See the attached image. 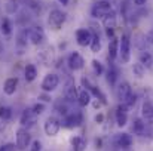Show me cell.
<instances>
[{
	"label": "cell",
	"instance_id": "d590c367",
	"mask_svg": "<svg viewBox=\"0 0 153 151\" xmlns=\"http://www.w3.org/2000/svg\"><path fill=\"white\" fill-rule=\"evenodd\" d=\"M80 82H82V86H83L86 91H89V89L92 88V83L89 82V79H88V77H82V80H80Z\"/></svg>",
	"mask_w": 153,
	"mask_h": 151
},
{
	"label": "cell",
	"instance_id": "7bdbcfd3",
	"mask_svg": "<svg viewBox=\"0 0 153 151\" xmlns=\"http://www.w3.org/2000/svg\"><path fill=\"white\" fill-rule=\"evenodd\" d=\"M58 1H59V3H61V4H62V6H67V4H68V1H70V0H58Z\"/></svg>",
	"mask_w": 153,
	"mask_h": 151
},
{
	"label": "cell",
	"instance_id": "277c9868",
	"mask_svg": "<svg viewBox=\"0 0 153 151\" xmlns=\"http://www.w3.org/2000/svg\"><path fill=\"white\" fill-rule=\"evenodd\" d=\"M37 117H39V114L33 110V107H30V108H25V110L22 111L21 119H19V123H21L22 127L30 129V127H33V126L37 123Z\"/></svg>",
	"mask_w": 153,
	"mask_h": 151
},
{
	"label": "cell",
	"instance_id": "74e56055",
	"mask_svg": "<svg viewBox=\"0 0 153 151\" xmlns=\"http://www.w3.org/2000/svg\"><path fill=\"white\" fill-rule=\"evenodd\" d=\"M7 122L9 120H6V119H3V117H0V133L6 129V126H7Z\"/></svg>",
	"mask_w": 153,
	"mask_h": 151
},
{
	"label": "cell",
	"instance_id": "9c48e42d",
	"mask_svg": "<svg viewBox=\"0 0 153 151\" xmlns=\"http://www.w3.org/2000/svg\"><path fill=\"white\" fill-rule=\"evenodd\" d=\"M43 129H45V133H46L48 136H56L58 132H59V129H61V122H59L56 117L51 116V117H48V119L45 120Z\"/></svg>",
	"mask_w": 153,
	"mask_h": 151
},
{
	"label": "cell",
	"instance_id": "f1b7e54d",
	"mask_svg": "<svg viewBox=\"0 0 153 151\" xmlns=\"http://www.w3.org/2000/svg\"><path fill=\"white\" fill-rule=\"evenodd\" d=\"M92 71H94V74L95 76H101L102 73H104V67H102V64L98 61V59H92Z\"/></svg>",
	"mask_w": 153,
	"mask_h": 151
},
{
	"label": "cell",
	"instance_id": "7402d4cb",
	"mask_svg": "<svg viewBox=\"0 0 153 151\" xmlns=\"http://www.w3.org/2000/svg\"><path fill=\"white\" fill-rule=\"evenodd\" d=\"M70 142H71L73 151H85V150H86V145H88L86 139H85L83 136H80V135H77V136H73Z\"/></svg>",
	"mask_w": 153,
	"mask_h": 151
},
{
	"label": "cell",
	"instance_id": "1f68e13d",
	"mask_svg": "<svg viewBox=\"0 0 153 151\" xmlns=\"http://www.w3.org/2000/svg\"><path fill=\"white\" fill-rule=\"evenodd\" d=\"M135 102H137V95H134V94H132V95L126 99L125 105H126L128 108H131V107H134V105H135Z\"/></svg>",
	"mask_w": 153,
	"mask_h": 151
},
{
	"label": "cell",
	"instance_id": "2e32d148",
	"mask_svg": "<svg viewBox=\"0 0 153 151\" xmlns=\"http://www.w3.org/2000/svg\"><path fill=\"white\" fill-rule=\"evenodd\" d=\"M132 135L131 133H128V132H123V133H119V135H116V138H114V142H116V145L119 147V148H123V150H128L131 145H132Z\"/></svg>",
	"mask_w": 153,
	"mask_h": 151
},
{
	"label": "cell",
	"instance_id": "6da1fadb",
	"mask_svg": "<svg viewBox=\"0 0 153 151\" xmlns=\"http://www.w3.org/2000/svg\"><path fill=\"white\" fill-rule=\"evenodd\" d=\"M119 42V58L122 64H128L131 61V39L128 34H122Z\"/></svg>",
	"mask_w": 153,
	"mask_h": 151
},
{
	"label": "cell",
	"instance_id": "30bf717a",
	"mask_svg": "<svg viewBox=\"0 0 153 151\" xmlns=\"http://www.w3.org/2000/svg\"><path fill=\"white\" fill-rule=\"evenodd\" d=\"M67 64H68V68L73 70V71H79L85 67V59L83 56L79 53V52H71L68 55V59H67Z\"/></svg>",
	"mask_w": 153,
	"mask_h": 151
},
{
	"label": "cell",
	"instance_id": "4316f807",
	"mask_svg": "<svg viewBox=\"0 0 153 151\" xmlns=\"http://www.w3.org/2000/svg\"><path fill=\"white\" fill-rule=\"evenodd\" d=\"M132 73H134L135 77L141 79V77H144V74H146V67H144L141 62H135V64H132Z\"/></svg>",
	"mask_w": 153,
	"mask_h": 151
},
{
	"label": "cell",
	"instance_id": "484cf974",
	"mask_svg": "<svg viewBox=\"0 0 153 151\" xmlns=\"http://www.w3.org/2000/svg\"><path fill=\"white\" fill-rule=\"evenodd\" d=\"M101 39H100V36L97 34V33H94V36H92V42H91V45H89V48L92 50V53H98L100 50H101Z\"/></svg>",
	"mask_w": 153,
	"mask_h": 151
},
{
	"label": "cell",
	"instance_id": "ba28073f",
	"mask_svg": "<svg viewBox=\"0 0 153 151\" xmlns=\"http://www.w3.org/2000/svg\"><path fill=\"white\" fill-rule=\"evenodd\" d=\"M131 95H132V88L128 82H120L116 86V98L120 104H125Z\"/></svg>",
	"mask_w": 153,
	"mask_h": 151
},
{
	"label": "cell",
	"instance_id": "836d02e7",
	"mask_svg": "<svg viewBox=\"0 0 153 151\" xmlns=\"http://www.w3.org/2000/svg\"><path fill=\"white\" fill-rule=\"evenodd\" d=\"M16 150H18L16 144H6V145L0 147V151H16Z\"/></svg>",
	"mask_w": 153,
	"mask_h": 151
},
{
	"label": "cell",
	"instance_id": "9a60e30c",
	"mask_svg": "<svg viewBox=\"0 0 153 151\" xmlns=\"http://www.w3.org/2000/svg\"><path fill=\"white\" fill-rule=\"evenodd\" d=\"M77 88H76V85H74V80H68L67 83H65V88H64V98L68 101V102H74V101H77Z\"/></svg>",
	"mask_w": 153,
	"mask_h": 151
},
{
	"label": "cell",
	"instance_id": "5bb4252c",
	"mask_svg": "<svg viewBox=\"0 0 153 151\" xmlns=\"http://www.w3.org/2000/svg\"><path fill=\"white\" fill-rule=\"evenodd\" d=\"M28 39H30V42H31L33 45H36V46L42 45L43 40H45V31H43V28H42V27H34V28H31V30L28 31Z\"/></svg>",
	"mask_w": 153,
	"mask_h": 151
},
{
	"label": "cell",
	"instance_id": "8992f818",
	"mask_svg": "<svg viewBox=\"0 0 153 151\" xmlns=\"http://www.w3.org/2000/svg\"><path fill=\"white\" fill-rule=\"evenodd\" d=\"M16 147H18V150L24 151L27 147H30L31 145V135H30V132H28V129H25V127H19L18 130H16Z\"/></svg>",
	"mask_w": 153,
	"mask_h": 151
},
{
	"label": "cell",
	"instance_id": "d4e9b609",
	"mask_svg": "<svg viewBox=\"0 0 153 151\" xmlns=\"http://www.w3.org/2000/svg\"><path fill=\"white\" fill-rule=\"evenodd\" d=\"M24 77H25L27 82H34L36 77H37V68H36V65L28 64L25 67V70H24Z\"/></svg>",
	"mask_w": 153,
	"mask_h": 151
},
{
	"label": "cell",
	"instance_id": "44dd1931",
	"mask_svg": "<svg viewBox=\"0 0 153 151\" xmlns=\"http://www.w3.org/2000/svg\"><path fill=\"white\" fill-rule=\"evenodd\" d=\"M16 88H18V79L16 77H10V79H7L3 83V92L6 95H9V96L16 92Z\"/></svg>",
	"mask_w": 153,
	"mask_h": 151
},
{
	"label": "cell",
	"instance_id": "8fae6325",
	"mask_svg": "<svg viewBox=\"0 0 153 151\" xmlns=\"http://www.w3.org/2000/svg\"><path fill=\"white\" fill-rule=\"evenodd\" d=\"M92 36H94V33L89 31L88 28H79V30L76 31V42H77L79 46L86 48V46L91 45V42H92Z\"/></svg>",
	"mask_w": 153,
	"mask_h": 151
},
{
	"label": "cell",
	"instance_id": "ffe728a7",
	"mask_svg": "<svg viewBox=\"0 0 153 151\" xmlns=\"http://www.w3.org/2000/svg\"><path fill=\"white\" fill-rule=\"evenodd\" d=\"M132 132L138 136H146L147 133V123L143 119H135L132 122Z\"/></svg>",
	"mask_w": 153,
	"mask_h": 151
},
{
	"label": "cell",
	"instance_id": "e575fe53",
	"mask_svg": "<svg viewBox=\"0 0 153 151\" xmlns=\"http://www.w3.org/2000/svg\"><path fill=\"white\" fill-rule=\"evenodd\" d=\"M30 151H42V144H40V141H33L31 142V147H30Z\"/></svg>",
	"mask_w": 153,
	"mask_h": 151
},
{
	"label": "cell",
	"instance_id": "3957f363",
	"mask_svg": "<svg viewBox=\"0 0 153 151\" xmlns=\"http://www.w3.org/2000/svg\"><path fill=\"white\" fill-rule=\"evenodd\" d=\"M64 22H65V13H64L62 10H59V9H52L51 12H49L48 24H49V27H51L52 30H55V31L61 30V27L64 25Z\"/></svg>",
	"mask_w": 153,
	"mask_h": 151
},
{
	"label": "cell",
	"instance_id": "7a4b0ae2",
	"mask_svg": "<svg viewBox=\"0 0 153 151\" xmlns=\"http://www.w3.org/2000/svg\"><path fill=\"white\" fill-rule=\"evenodd\" d=\"M111 10H113V7H111V3L110 1H107V0H98L91 7V16L92 18H97V19L98 18H104Z\"/></svg>",
	"mask_w": 153,
	"mask_h": 151
},
{
	"label": "cell",
	"instance_id": "603a6c76",
	"mask_svg": "<svg viewBox=\"0 0 153 151\" xmlns=\"http://www.w3.org/2000/svg\"><path fill=\"white\" fill-rule=\"evenodd\" d=\"M91 101H92V95H91L89 91L83 89V91L79 92V95H77V104L80 107H88L91 104Z\"/></svg>",
	"mask_w": 153,
	"mask_h": 151
},
{
	"label": "cell",
	"instance_id": "f546056e",
	"mask_svg": "<svg viewBox=\"0 0 153 151\" xmlns=\"http://www.w3.org/2000/svg\"><path fill=\"white\" fill-rule=\"evenodd\" d=\"M19 7V0H9L7 1V6H6V10L9 13H15Z\"/></svg>",
	"mask_w": 153,
	"mask_h": 151
},
{
	"label": "cell",
	"instance_id": "d6986e66",
	"mask_svg": "<svg viewBox=\"0 0 153 151\" xmlns=\"http://www.w3.org/2000/svg\"><path fill=\"white\" fill-rule=\"evenodd\" d=\"M119 39L117 37H113V39H110L108 40V61H114L117 56H119Z\"/></svg>",
	"mask_w": 153,
	"mask_h": 151
},
{
	"label": "cell",
	"instance_id": "60d3db41",
	"mask_svg": "<svg viewBox=\"0 0 153 151\" xmlns=\"http://www.w3.org/2000/svg\"><path fill=\"white\" fill-rule=\"evenodd\" d=\"M39 98L43 101V102H51V96H48V95H45V94H43V95H40Z\"/></svg>",
	"mask_w": 153,
	"mask_h": 151
},
{
	"label": "cell",
	"instance_id": "d6a6232c",
	"mask_svg": "<svg viewBox=\"0 0 153 151\" xmlns=\"http://www.w3.org/2000/svg\"><path fill=\"white\" fill-rule=\"evenodd\" d=\"M33 110H34L37 114H42V113L45 111V104H42V102H37V104H34V105H33Z\"/></svg>",
	"mask_w": 153,
	"mask_h": 151
},
{
	"label": "cell",
	"instance_id": "e0dca14e",
	"mask_svg": "<svg viewBox=\"0 0 153 151\" xmlns=\"http://www.w3.org/2000/svg\"><path fill=\"white\" fill-rule=\"evenodd\" d=\"M138 62H141L146 67V70L153 71V53L152 52L143 49L140 52V55H138Z\"/></svg>",
	"mask_w": 153,
	"mask_h": 151
},
{
	"label": "cell",
	"instance_id": "8d00e7d4",
	"mask_svg": "<svg viewBox=\"0 0 153 151\" xmlns=\"http://www.w3.org/2000/svg\"><path fill=\"white\" fill-rule=\"evenodd\" d=\"M144 37H146V43L152 46L153 45V28L150 30V31H147V33H146V36H144Z\"/></svg>",
	"mask_w": 153,
	"mask_h": 151
},
{
	"label": "cell",
	"instance_id": "cb8c5ba5",
	"mask_svg": "<svg viewBox=\"0 0 153 151\" xmlns=\"http://www.w3.org/2000/svg\"><path fill=\"white\" fill-rule=\"evenodd\" d=\"M102 27H104V30H107V28H116V12L114 10H111L110 13H107L102 18Z\"/></svg>",
	"mask_w": 153,
	"mask_h": 151
},
{
	"label": "cell",
	"instance_id": "83f0119b",
	"mask_svg": "<svg viewBox=\"0 0 153 151\" xmlns=\"http://www.w3.org/2000/svg\"><path fill=\"white\" fill-rule=\"evenodd\" d=\"M0 31H1L3 36H9V34L12 33V24H10L9 18H4V19L1 21V24H0Z\"/></svg>",
	"mask_w": 153,
	"mask_h": 151
},
{
	"label": "cell",
	"instance_id": "5b68a950",
	"mask_svg": "<svg viewBox=\"0 0 153 151\" xmlns=\"http://www.w3.org/2000/svg\"><path fill=\"white\" fill-rule=\"evenodd\" d=\"M83 123V116L80 111H70L67 116H64L62 119V126L73 129V127H79Z\"/></svg>",
	"mask_w": 153,
	"mask_h": 151
},
{
	"label": "cell",
	"instance_id": "4dcf8cb0",
	"mask_svg": "<svg viewBox=\"0 0 153 151\" xmlns=\"http://www.w3.org/2000/svg\"><path fill=\"white\" fill-rule=\"evenodd\" d=\"M10 116H12V110L9 108V107H0V117H3V119H6V120H9L10 119Z\"/></svg>",
	"mask_w": 153,
	"mask_h": 151
},
{
	"label": "cell",
	"instance_id": "ab89813d",
	"mask_svg": "<svg viewBox=\"0 0 153 151\" xmlns=\"http://www.w3.org/2000/svg\"><path fill=\"white\" fill-rule=\"evenodd\" d=\"M92 105H94V108H97V110H98V108H100L101 105H104V104H102V102H101L100 99H94V102H92Z\"/></svg>",
	"mask_w": 153,
	"mask_h": 151
},
{
	"label": "cell",
	"instance_id": "ac0fdd59",
	"mask_svg": "<svg viewBox=\"0 0 153 151\" xmlns=\"http://www.w3.org/2000/svg\"><path fill=\"white\" fill-rule=\"evenodd\" d=\"M117 77H119V70H117V67L110 61V64H108V70H107V73H105L107 83H108L110 86H116Z\"/></svg>",
	"mask_w": 153,
	"mask_h": 151
},
{
	"label": "cell",
	"instance_id": "7c38bea8",
	"mask_svg": "<svg viewBox=\"0 0 153 151\" xmlns=\"http://www.w3.org/2000/svg\"><path fill=\"white\" fill-rule=\"evenodd\" d=\"M128 107L125 104H119L117 108H116V113H114V119H116V124L119 127H123L126 126L128 123Z\"/></svg>",
	"mask_w": 153,
	"mask_h": 151
},
{
	"label": "cell",
	"instance_id": "b9f144b4",
	"mask_svg": "<svg viewBox=\"0 0 153 151\" xmlns=\"http://www.w3.org/2000/svg\"><path fill=\"white\" fill-rule=\"evenodd\" d=\"M146 1H147V0H134V3H135L137 6H144Z\"/></svg>",
	"mask_w": 153,
	"mask_h": 151
},
{
	"label": "cell",
	"instance_id": "52a82bcc",
	"mask_svg": "<svg viewBox=\"0 0 153 151\" xmlns=\"http://www.w3.org/2000/svg\"><path fill=\"white\" fill-rule=\"evenodd\" d=\"M58 85H59V77H58V74L49 73V74H46L45 79L42 80V86H40V88H42L43 92L49 94V92L55 91V89L58 88Z\"/></svg>",
	"mask_w": 153,
	"mask_h": 151
},
{
	"label": "cell",
	"instance_id": "4fadbf2b",
	"mask_svg": "<svg viewBox=\"0 0 153 151\" xmlns=\"http://www.w3.org/2000/svg\"><path fill=\"white\" fill-rule=\"evenodd\" d=\"M141 119L147 123L153 126V102L149 99L143 101V105H141Z\"/></svg>",
	"mask_w": 153,
	"mask_h": 151
},
{
	"label": "cell",
	"instance_id": "f35d334b",
	"mask_svg": "<svg viewBox=\"0 0 153 151\" xmlns=\"http://www.w3.org/2000/svg\"><path fill=\"white\" fill-rule=\"evenodd\" d=\"M94 120H95V123H102V122H104V114H102V113H98V114L94 117Z\"/></svg>",
	"mask_w": 153,
	"mask_h": 151
}]
</instances>
